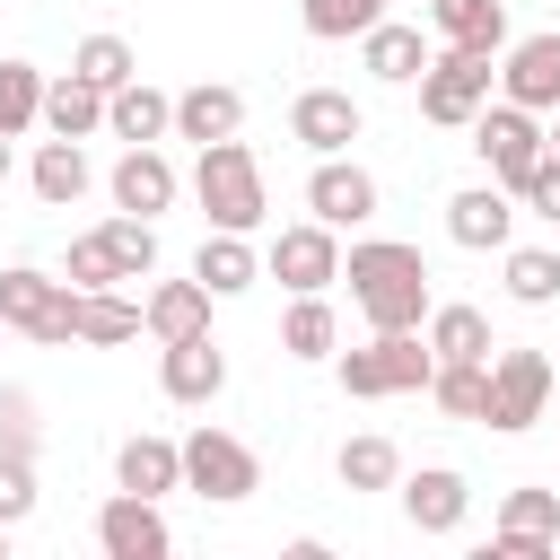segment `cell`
Here are the masks:
<instances>
[{"label": "cell", "mask_w": 560, "mask_h": 560, "mask_svg": "<svg viewBox=\"0 0 560 560\" xmlns=\"http://www.w3.org/2000/svg\"><path fill=\"white\" fill-rule=\"evenodd\" d=\"M44 420H35V394L26 385H0V455H35Z\"/></svg>", "instance_id": "obj_39"}, {"label": "cell", "mask_w": 560, "mask_h": 560, "mask_svg": "<svg viewBox=\"0 0 560 560\" xmlns=\"http://www.w3.org/2000/svg\"><path fill=\"white\" fill-rule=\"evenodd\" d=\"M166 516H158V499H140V490H114L105 508H96V551L105 560H166Z\"/></svg>", "instance_id": "obj_13"}, {"label": "cell", "mask_w": 560, "mask_h": 560, "mask_svg": "<svg viewBox=\"0 0 560 560\" xmlns=\"http://www.w3.org/2000/svg\"><path fill=\"white\" fill-rule=\"evenodd\" d=\"M35 516V455H0V525Z\"/></svg>", "instance_id": "obj_40"}, {"label": "cell", "mask_w": 560, "mask_h": 560, "mask_svg": "<svg viewBox=\"0 0 560 560\" xmlns=\"http://www.w3.org/2000/svg\"><path fill=\"white\" fill-rule=\"evenodd\" d=\"M44 131H52V140H88V131H105V88L79 79V70H61V79L44 88Z\"/></svg>", "instance_id": "obj_27"}, {"label": "cell", "mask_w": 560, "mask_h": 560, "mask_svg": "<svg viewBox=\"0 0 560 560\" xmlns=\"http://www.w3.org/2000/svg\"><path fill=\"white\" fill-rule=\"evenodd\" d=\"M0 341H9V315H0Z\"/></svg>", "instance_id": "obj_45"}, {"label": "cell", "mask_w": 560, "mask_h": 560, "mask_svg": "<svg viewBox=\"0 0 560 560\" xmlns=\"http://www.w3.org/2000/svg\"><path fill=\"white\" fill-rule=\"evenodd\" d=\"M262 271H271L289 298H306V289H332V280H341V245H332L324 219H306V228H280V236H271Z\"/></svg>", "instance_id": "obj_11"}, {"label": "cell", "mask_w": 560, "mask_h": 560, "mask_svg": "<svg viewBox=\"0 0 560 560\" xmlns=\"http://www.w3.org/2000/svg\"><path fill=\"white\" fill-rule=\"evenodd\" d=\"M105 192H114V210H131V219H158V210L175 201V166H166V149H158V140L122 149V158H114V175H105Z\"/></svg>", "instance_id": "obj_18"}, {"label": "cell", "mask_w": 560, "mask_h": 560, "mask_svg": "<svg viewBox=\"0 0 560 560\" xmlns=\"http://www.w3.org/2000/svg\"><path fill=\"white\" fill-rule=\"evenodd\" d=\"M341 280H350V306L368 315V332H420L429 324V262L420 245H394V236H368L341 254Z\"/></svg>", "instance_id": "obj_1"}, {"label": "cell", "mask_w": 560, "mask_h": 560, "mask_svg": "<svg viewBox=\"0 0 560 560\" xmlns=\"http://www.w3.org/2000/svg\"><path fill=\"white\" fill-rule=\"evenodd\" d=\"M140 306H149V341H158V350H166V341L210 332V289H201V280H158Z\"/></svg>", "instance_id": "obj_25"}, {"label": "cell", "mask_w": 560, "mask_h": 560, "mask_svg": "<svg viewBox=\"0 0 560 560\" xmlns=\"http://www.w3.org/2000/svg\"><path fill=\"white\" fill-rule=\"evenodd\" d=\"M26 184H35L44 210H70V201L88 192V149H79V140H44L35 166H26Z\"/></svg>", "instance_id": "obj_29"}, {"label": "cell", "mask_w": 560, "mask_h": 560, "mask_svg": "<svg viewBox=\"0 0 560 560\" xmlns=\"http://www.w3.org/2000/svg\"><path fill=\"white\" fill-rule=\"evenodd\" d=\"M429 402H438L446 420H481V411H490V359H438Z\"/></svg>", "instance_id": "obj_30"}, {"label": "cell", "mask_w": 560, "mask_h": 560, "mask_svg": "<svg viewBox=\"0 0 560 560\" xmlns=\"http://www.w3.org/2000/svg\"><path fill=\"white\" fill-rule=\"evenodd\" d=\"M551 158H560V105H551Z\"/></svg>", "instance_id": "obj_43"}, {"label": "cell", "mask_w": 560, "mask_h": 560, "mask_svg": "<svg viewBox=\"0 0 560 560\" xmlns=\"http://www.w3.org/2000/svg\"><path fill=\"white\" fill-rule=\"evenodd\" d=\"M385 18V0H298V26L315 35V44H350V35H368Z\"/></svg>", "instance_id": "obj_34"}, {"label": "cell", "mask_w": 560, "mask_h": 560, "mask_svg": "<svg viewBox=\"0 0 560 560\" xmlns=\"http://www.w3.org/2000/svg\"><path fill=\"white\" fill-rule=\"evenodd\" d=\"M438 44H472V52H508V0H429Z\"/></svg>", "instance_id": "obj_26"}, {"label": "cell", "mask_w": 560, "mask_h": 560, "mask_svg": "<svg viewBox=\"0 0 560 560\" xmlns=\"http://www.w3.org/2000/svg\"><path fill=\"white\" fill-rule=\"evenodd\" d=\"M192 192H201L210 228H236V236H254L262 210H271V192H262V158H254L245 140H210L201 166H192Z\"/></svg>", "instance_id": "obj_2"}, {"label": "cell", "mask_w": 560, "mask_h": 560, "mask_svg": "<svg viewBox=\"0 0 560 560\" xmlns=\"http://www.w3.org/2000/svg\"><path fill=\"white\" fill-rule=\"evenodd\" d=\"M44 88H52V79H44L35 61H0V131H9V140L44 122Z\"/></svg>", "instance_id": "obj_33"}, {"label": "cell", "mask_w": 560, "mask_h": 560, "mask_svg": "<svg viewBox=\"0 0 560 560\" xmlns=\"http://www.w3.org/2000/svg\"><path fill=\"white\" fill-rule=\"evenodd\" d=\"M9 534H18V525H0V560H9Z\"/></svg>", "instance_id": "obj_44"}, {"label": "cell", "mask_w": 560, "mask_h": 560, "mask_svg": "<svg viewBox=\"0 0 560 560\" xmlns=\"http://www.w3.org/2000/svg\"><path fill=\"white\" fill-rule=\"evenodd\" d=\"M499 96L525 105V114H551L560 105V35H525L499 52Z\"/></svg>", "instance_id": "obj_15"}, {"label": "cell", "mask_w": 560, "mask_h": 560, "mask_svg": "<svg viewBox=\"0 0 560 560\" xmlns=\"http://www.w3.org/2000/svg\"><path fill=\"white\" fill-rule=\"evenodd\" d=\"M490 79H499V52L446 44V52H429V70H420V114H429L438 131H472V114L490 105Z\"/></svg>", "instance_id": "obj_4"}, {"label": "cell", "mask_w": 560, "mask_h": 560, "mask_svg": "<svg viewBox=\"0 0 560 560\" xmlns=\"http://www.w3.org/2000/svg\"><path fill=\"white\" fill-rule=\"evenodd\" d=\"M420 332H429V350H438V359H490V350H499L481 306H429V324H420Z\"/></svg>", "instance_id": "obj_31"}, {"label": "cell", "mask_w": 560, "mask_h": 560, "mask_svg": "<svg viewBox=\"0 0 560 560\" xmlns=\"http://www.w3.org/2000/svg\"><path fill=\"white\" fill-rule=\"evenodd\" d=\"M429 376H438L429 332H376V341L341 350V394H359V402H385V394H429Z\"/></svg>", "instance_id": "obj_3"}, {"label": "cell", "mask_w": 560, "mask_h": 560, "mask_svg": "<svg viewBox=\"0 0 560 560\" xmlns=\"http://www.w3.org/2000/svg\"><path fill=\"white\" fill-rule=\"evenodd\" d=\"M472 149H481V166L516 192V184L542 166L551 131H542V114H525V105H508V96H499V105H481V114H472Z\"/></svg>", "instance_id": "obj_7"}, {"label": "cell", "mask_w": 560, "mask_h": 560, "mask_svg": "<svg viewBox=\"0 0 560 560\" xmlns=\"http://www.w3.org/2000/svg\"><path fill=\"white\" fill-rule=\"evenodd\" d=\"M551 394H560V368H551L542 350H499V359H490V411H481V420H490L499 438H525V429L551 411Z\"/></svg>", "instance_id": "obj_5"}, {"label": "cell", "mask_w": 560, "mask_h": 560, "mask_svg": "<svg viewBox=\"0 0 560 560\" xmlns=\"http://www.w3.org/2000/svg\"><path fill=\"white\" fill-rule=\"evenodd\" d=\"M508 298L516 306H551L560 298V254L551 245H508Z\"/></svg>", "instance_id": "obj_36"}, {"label": "cell", "mask_w": 560, "mask_h": 560, "mask_svg": "<svg viewBox=\"0 0 560 560\" xmlns=\"http://www.w3.org/2000/svg\"><path fill=\"white\" fill-rule=\"evenodd\" d=\"M61 280H70V289H122V262H114V245H105V228H88V236H70V262H61Z\"/></svg>", "instance_id": "obj_38"}, {"label": "cell", "mask_w": 560, "mask_h": 560, "mask_svg": "<svg viewBox=\"0 0 560 560\" xmlns=\"http://www.w3.org/2000/svg\"><path fill=\"white\" fill-rule=\"evenodd\" d=\"M105 245H114L122 280H149V271H158V219H131V210H114V219H105Z\"/></svg>", "instance_id": "obj_37"}, {"label": "cell", "mask_w": 560, "mask_h": 560, "mask_svg": "<svg viewBox=\"0 0 560 560\" xmlns=\"http://www.w3.org/2000/svg\"><path fill=\"white\" fill-rule=\"evenodd\" d=\"M332 472H341V490H402V455H394V438H341Z\"/></svg>", "instance_id": "obj_32"}, {"label": "cell", "mask_w": 560, "mask_h": 560, "mask_svg": "<svg viewBox=\"0 0 560 560\" xmlns=\"http://www.w3.org/2000/svg\"><path fill=\"white\" fill-rule=\"evenodd\" d=\"M158 385H166V402H219V394H228V350H219L210 332L166 341V350H158Z\"/></svg>", "instance_id": "obj_16"}, {"label": "cell", "mask_w": 560, "mask_h": 560, "mask_svg": "<svg viewBox=\"0 0 560 560\" xmlns=\"http://www.w3.org/2000/svg\"><path fill=\"white\" fill-rule=\"evenodd\" d=\"M140 332H149V306H131L122 289H79V298H70V341L122 350V341H140Z\"/></svg>", "instance_id": "obj_19"}, {"label": "cell", "mask_w": 560, "mask_h": 560, "mask_svg": "<svg viewBox=\"0 0 560 560\" xmlns=\"http://www.w3.org/2000/svg\"><path fill=\"white\" fill-rule=\"evenodd\" d=\"M560 551V490H508L490 525V560H551Z\"/></svg>", "instance_id": "obj_9"}, {"label": "cell", "mask_w": 560, "mask_h": 560, "mask_svg": "<svg viewBox=\"0 0 560 560\" xmlns=\"http://www.w3.org/2000/svg\"><path fill=\"white\" fill-rule=\"evenodd\" d=\"M114 490H140V499L184 490V446L175 438H122L114 446Z\"/></svg>", "instance_id": "obj_21"}, {"label": "cell", "mask_w": 560, "mask_h": 560, "mask_svg": "<svg viewBox=\"0 0 560 560\" xmlns=\"http://www.w3.org/2000/svg\"><path fill=\"white\" fill-rule=\"evenodd\" d=\"M516 201H525L534 219H551V228H560V158H551V149H542V166L516 184Z\"/></svg>", "instance_id": "obj_41"}, {"label": "cell", "mask_w": 560, "mask_h": 560, "mask_svg": "<svg viewBox=\"0 0 560 560\" xmlns=\"http://www.w3.org/2000/svg\"><path fill=\"white\" fill-rule=\"evenodd\" d=\"M420 9H429V0H420Z\"/></svg>", "instance_id": "obj_46"}, {"label": "cell", "mask_w": 560, "mask_h": 560, "mask_svg": "<svg viewBox=\"0 0 560 560\" xmlns=\"http://www.w3.org/2000/svg\"><path fill=\"white\" fill-rule=\"evenodd\" d=\"M359 61H368V79H385V88H420V70H429V44H420V26H402V18H376V26L359 35Z\"/></svg>", "instance_id": "obj_20"}, {"label": "cell", "mask_w": 560, "mask_h": 560, "mask_svg": "<svg viewBox=\"0 0 560 560\" xmlns=\"http://www.w3.org/2000/svg\"><path fill=\"white\" fill-rule=\"evenodd\" d=\"M192 280H201L210 298H245V289L262 280V254H254L236 228H210V236H201V254H192Z\"/></svg>", "instance_id": "obj_23"}, {"label": "cell", "mask_w": 560, "mask_h": 560, "mask_svg": "<svg viewBox=\"0 0 560 560\" xmlns=\"http://www.w3.org/2000/svg\"><path fill=\"white\" fill-rule=\"evenodd\" d=\"M359 131H368V114L350 105V88H298V105H289V140H306L315 158H341Z\"/></svg>", "instance_id": "obj_14"}, {"label": "cell", "mask_w": 560, "mask_h": 560, "mask_svg": "<svg viewBox=\"0 0 560 560\" xmlns=\"http://www.w3.org/2000/svg\"><path fill=\"white\" fill-rule=\"evenodd\" d=\"M0 184H9V131H0Z\"/></svg>", "instance_id": "obj_42"}, {"label": "cell", "mask_w": 560, "mask_h": 560, "mask_svg": "<svg viewBox=\"0 0 560 560\" xmlns=\"http://www.w3.org/2000/svg\"><path fill=\"white\" fill-rule=\"evenodd\" d=\"M70 70H79V79H96V88L114 96V88H131V79H140V52H131L122 35H79Z\"/></svg>", "instance_id": "obj_35"}, {"label": "cell", "mask_w": 560, "mask_h": 560, "mask_svg": "<svg viewBox=\"0 0 560 560\" xmlns=\"http://www.w3.org/2000/svg\"><path fill=\"white\" fill-rule=\"evenodd\" d=\"M280 350L306 359V368H315V359H341V315L324 306V289H306V298L280 315Z\"/></svg>", "instance_id": "obj_28"}, {"label": "cell", "mask_w": 560, "mask_h": 560, "mask_svg": "<svg viewBox=\"0 0 560 560\" xmlns=\"http://www.w3.org/2000/svg\"><path fill=\"white\" fill-rule=\"evenodd\" d=\"M105 131H114L122 149L166 140V131H175V96H158L149 79H131V88H114V96H105Z\"/></svg>", "instance_id": "obj_24"}, {"label": "cell", "mask_w": 560, "mask_h": 560, "mask_svg": "<svg viewBox=\"0 0 560 560\" xmlns=\"http://www.w3.org/2000/svg\"><path fill=\"white\" fill-rule=\"evenodd\" d=\"M245 131V96L236 88H184L175 96V140H192V149H210V140H236Z\"/></svg>", "instance_id": "obj_22"}, {"label": "cell", "mask_w": 560, "mask_h": 560, "mask_svg": "<svg viewBox=\"0 0 560 560\" xmlns=\"http://www.w3.org/2000/svg\"><path fill=\"white\" fill-rule=\"evenodd\" d=\"M446 236H455L464 254H508V236H516V192H508L499 175L446 192Z\"/></svg>", "instance_id": "obj_10"}, {"label": "cell", "mask_w": 560, "mask_h": 560, "mask_svg": "<svg viewBox=\"0 0 560 560\" xmlns=\"http://www.w3.org/2000/svg\"><path fill=\"white\" fill-rule=\"evenodd\" d=\"M184 490L210 499V508H236V499L262 490V464H254L245 438H228V429H192V438H184Z\"/></svg>", "instance_id": "obj_6"}, {"label": "cell", "mask_w": 560, "mask_h": 560, "mask_svg": "<svg viewBox=\"0 0 560 560\" xmlns=\"http://www.w3.org/2000/svg\"><path fill=\"white\" fill-rule=\"evenodd\" d=\"M306 210L324 219V228H368L376 219V175L341 149V158H315V175H306Z\"/></svg>", "instance_id": "obj_12"}, {"label": "cell", "mask_w": 560, "mask_h": 560, "mask_svg": "<svg viewBox=\"0 0 560 560\" xmlns=\"http://www.w3.org/2000/svg\"><path fill=\"white\" fill-rule=\"evenodd\" d=\"M464 508H472V481H464L455 464H420V472H402V516H411V534H455Z\"/></svg>", "instance_id": "obj_17"}, {"label": "cell", "mask_w": 560, "mask_h": 560, "mask_svg": "<svg viewBox=\"0 0 560 560\" xmlns=\"http://www.w3.org/2000/svg\"><path fill=\"white\" fill-rule=\"evenodd\" d=\"M70 280H52V271H35V262H9L0 271V315H9V332H26V341H70Z\"/></svg>", "instance_id": "obj_8"}]
</instances>
